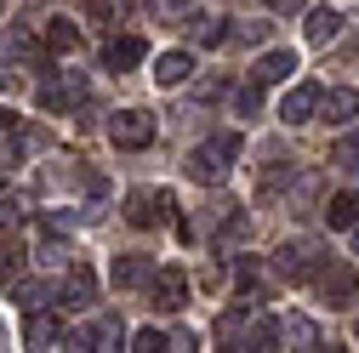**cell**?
<instances>
[{"label":"cell","instance_id":"obj_35","mask_svg":"<svg viewBox=\"0 0 359 353\" xmlns=\"http://www.w3.org/2000/svg\"><path fill=\"white\" fill-rule=\"evenodd\" d=\"M86 18H114V0H86Z\"/></svg>","mask_w":359,"mask_h":353},{"label":"cell","instance_id":"obj_16","mask_svg":"<svg viewBox=\"0 0 359 353\" xmlns=\"http://www.w3.org/2000/svg\"><path fill=\"white\" fill-rule=\"evenodd\" d=\"M12 296H18L23 314H34V307L57 302V285H52V279H18V285H12Z\"/></svg>","mask_w":359,"mask_h":353},{"label":"cell","instance_id":"obj_7","mask_svg":"<svg viewBox=\"0 0 359 353\" xmlns=\"http://www.w3.org/2000/svg\"><path fill=\"white\" fill-rule=\"evenodd\" d=\"M103 69L109 74H126V69H137L143 57H149V46H143V34H114V40H103Z\"/></svg>","mask_w":359,"mask_h":353},{"label":"cell","instance_id":"obj_39","mask_svg":"<svg viewBox=\"0 0 359 353\" xmlns=\"http://www.w3.org/2000/svg\"><path fill=\"white\" fill-rule=\"evenodd\" d=\"M0 12H6V0H0Z\"/></svg>","mask_w":359,"mask_h":353},{"label":"cell","instance_id":"obj_26","mask_svg":"<svg viewBox=\"0 0 359 353\" xmlns=\"http://www.w3.org/2000/svg\"><path fill=\"white\" fill-rule=\"evenodd\" d=\"M126 347H131V353H160V347H171V336H160V331L149 325V331H137V336H131Z\"/></svg>","mask_w":359,"mask_h":353},{"label":"cell","instance_id":"obj_4","mask_svg":"<svg viewBox=\"0 0 359 353\" xmlns=\"http://www.w3.org/2000/svg\"><path fill=\"white\" fill-rule=\"evenodd\" d=\"M320 262H325V251L313 245V240H285L280 256H274V274L297 285V279H313V268H320Z\"/></svg>","mask_w":359,"mask_h":353},{"label":"cell","instance_id":"obj_6","mask_svg":"<svg viewBox=\"0 0 359 353\" xmlns=\"http://www.w3.org/2000/svg\"><path fill=\"white\" fill-rule=\"evenodd\" d=\"M143 285H149V296H154L160 314H177V307L189 302V274H183V268H154Z\"/></svg>","mask_w":359,"mask_h":353},{"label":"cell","instance_id":"obj_25","mask_svg":"<svg viewBox=\"0 0 359 353\" xmlns=\"http://www.w3.org/2000/svg\"><path fill=\"white\" fill-rule=\"evenodd\" d=\"M257 109H262V85H257V80H245V85H234V114H245V120H251Z\"/></svg>","mask_w":359,"mask_h":353},{"label":"cell","instance_id":"obj_10","mask_svg":"<svg viewBox=\"0 0 359 353\" xmlns=\"http://www.w3.org/2000/svg\"><path fill=\"white\" fill-rule=\"evenodd\" d=\"M149 274H154V256H149V251H126V256H114V268H109V285L131 291V285H143Z\"/></svg>","mask_w":359,"mask_h":353},{"label":"cell","instance_id":"obj_33","mask_svg":"<svg viewBox=\"0 0 359 353\" xmlns=\"http://www.w3.org/2000/svg\"><path fill=\"white\" fill-rule=\"evenodd\" d=\"M268 12H280V18H297V12H308V0H268Z\"/></svg>","mask_w":359,"mask_h":353},{"label":"cell","instance_id":"obj_13","mask_svg":"<svg viewBox=\"0 0 359 353\" xmlns=\"http://www.w3.org/2000/svg\"><path fill=\"white\" fill-rule=\"evenodd\" d=\"M23 336H29V347H63V319H57V314H46V307H34Z\"/></svg>","mask_w":359,"mask_h":353},{"label":"cell","instance_id":"obj_11","mask_svg":"<svg viewBox=\"0 0 359 353\" xmlns=\"http://www.w3.org/2000/svg\"><path fill=\"white\" fill-rule=\"evenodd\" d=\"M320 120H331V125H348L353 114H359V92L353 85H337V92H320V109H313Z\"/></svg>","mask_w":359,"mask_h":353},{"label":"cell","instance_id":"obj_28","mask_svg":"<svg viewBox=\"0 0 359 353\" xmlns=\"http://www.w3.org/2000/svg\"><path fill=\"white\" fill-rule=\"evenodd\" d=\"M217 336H222V347H234V336H245V314H240V307L217 319Z\"/></svg>","mask_w":359,"mask_h":353},{"label":"cell","instance_id":"obj_34","mask_svg":"<svg viewBox=\"0 0 359 353\" xmlns=\"http://www.w3.org/2000/svg\"><path fill=\"white\" fill-rule=\"evenodd\" d=\"M240 34L251 40V46H262V40H268V23H240Z\"/></svg>","mask_w":359,"mask_h":353},{"label":"cell","instance_id":"obj_12","mask_svg":"<svg viewBox=\"0 0 359 353\" xmlns=\"http://www.w3.org/2000/svg\"><path fill=\"white\" fill-rule=\"evenodd\" d=\"M57 302L63 307H92L97 302V274L92 268H69V285H57Z\"/></svg>","mask_w":359,"mask_h":353},{"label":"cell","instance_id":"obj_38","mask_svg":"<svg viewBox=\"0 0 359 353\" xmlns=\"http://www.w3.org/2000/svg\"><path fill=\"white\" fill-rule=\"evenodd\" d=\"M353 336H359V319H353Z\"/></svg>","mask_w":359,"mask_h":353},{"label":"cell","instance_id":"obj_31","mask_svg":"<svg viewBox=\"0 0 359 353\" xmlns=\"http://www.w3.org/2000/svg\"><path fill=\"white\" fill-rule=\"evenodd\" d=\"M189 6H194V0H154V18L177 23V18H189Z\"/></svg>","mask_w":359,"mask_h":353},{"label":"cell","instance_id":"obj_21","mask_svg":"<svg viewBox=\"0 0 359 353\" xmlns=\"http://www.w3.org/2000/svg\"><path fill=\"white\" fill-rule=\"evenodd\" d=\"M86 336H92V347H126V325H120L114 314L92 319V325H86Z\"/></svg>","mask_w":359,"mask_h":353},{"label":"cell","instance_id":"obj_22","mask_svg":"<svg viewBox=\"0 0 359 353\" xmlns=\"http://www.w3.org/2000/svg\"><path fill=\"white\" fill-rule=\"evenodd\" d=\"M46 46H52V52H63V57H69V52H80V29L57 18V23L46 29Z\"/></svg>","mask_w":359,"mask_h":353},{"label":"cell","instance_id":"obj_30","mask_svg":"<svg viewBox=\"0 0 359 353\" xmlns=\"http://www.w3.org/2000/svg\"><path fill=\"white\" fill-rule=\"evenodd\" d=\"M337 165H359V131H348V137H337Z\"/></svg>","mask_w":359,"mask_h":353},{"label":"cell","instance_id":"obj_1","mask_svg":"<svg viewBox=\"0 0 359 353\" xmlns=\"http://www.w3.org/2000/svg\"><path fill=\"white\" fill-rule=\"evenodd\" d=\"M234 154H240V137H211V143H194L183 171L194 176V183L217 188V183H229V171H234Z\"/></svg>","mask_w":359,"mask_h":353},{"label":"cell","instance_id":"obj_14","mask_svg":"<svg viewBox=\"0 0 359 353\" xmlns=\"http://www.w3.org/2000/svg\"><path fill=\"white\" fill-rule=\"evenodd\" d=\"M342 23H348V18H342L337 6H313V12H308V40H313V46H331V40L342 34Z\"/></svg>","mask_w":359,"mask_h":353},{"label":"cell","instance_id":"obj_15","mask_svg":"<svg viewBox=\"0 0 359 353\" xmlns=\"http://www.w3.org/2000/svg\"><path fill=\"white\" fill-rule=\"evenodd\" d=\"M291 74H297V52H268V57L251 69L257 85H280V80H291Z\"/></svg>","mask_w":359,"mask_h":353},{"label":"cell","instance_id":"obj_2","mask_svg":"<svg viewBox=\"0 0 359 353\" xmlns=\"http://www.w3.org/2000/svg\"><path fill=\"white\" fill-rule=\"evenodd\" d=\"M313 285H320L325 307H348L353 291H359V274H353V262H320V268H313Z\"/></svg>","mask_w":359,"mask_h":353},{"label":"cell","instance_id":"obj_5","mask_svg":"<svg viewBox=\"0 0 359 353\" xmlns=\"http://www.w3.org/2000/svg\"><path fill=\"white\" fill-rule=\"evenodd\" d=\"M165 216H171V194L165 188H131L126 194V223L131 228H154Z\"/></svg>","mask_w":359,"mask_h":353},{"label":"cell","instance_id":"obj_20","mask_svg":"<svg viewBox=\"0 0 359 353\" xmlns=\"http://www.w3.org/2000/svg\"><path fill=\"white\" fill-rule=\"evenodd\" d=\"M325 194V176L320 171H297V183H291V211H308V200H320Z\"/></svg>","mask_w":359,"mask_h":353},{"label":"cell","instance_id":"obj_29","mask_svg":"<svg viewBox=\"0 0 359 353\" xmlns=\"http://www.w3.org/2000/svg\"><path fill=\"white\" fill-rule=\"evenodd\" d=\"M34 256L46 262V268H63V262H69V245H57V234H46V245H40Z\"/></svg>","mask_w":359,"mask_h":353},{"label":"cell","instance_id":"obj_3","mask_svg":"<svg viewBox=\"0 0 359 353\" xmlns=\"http://www.w3.org/2000/svg\"><path fill=\"white\" fill-rule=\"evenodd\" d=\"M109 143H114V148H149V143H154V114H143V109H114V114H109Z\"/></svg>","mask_w":359,"mask_h":353},{"label":"cell","instance_id":"obj_17","mask_svg":"<svg viewBox=\"0 0 359 353\" xmlns=\"http://www.w3.org/2000/svg\"><path fill=\"white\" fill-rule=\"evenodd\" d=\"M189 69H194L189 52H160V57H154V85H183Z\"/></svg>","mask_w":359,"mask_h":353},{"label":"cell","instance_id":"obj_19","mask_svg":"<svg viewBox=\"0 0 359 353\" xmlns=\"http://www.w3.org/2000/svg\"><path fill=\"white\" fill-rule=\"evenodd\" d=\"M325 223H331L337 234H348V228L359 223V194H331V200H325Z\"/></svg>","mask_w":359,"mask_h":353},{"label":"cell","instance_id":"obj_32","mask_svg":"<svg viewBox=\"0 0 359 353\" xmlns=\"http://www.w3.org/2000/svg\"><path fill=\"white\" fill-rule=\"evenodd\" d=\"M18 216H23V200H12V194H0V228H6V223H18Z\"/></svg>","mask_w":359,"mask_h":353},{"label":"cell","instance_id":"obj_37","mask_svg":"<svg viewBox=\"0 0 359 353\" xmlns=\"http://www.w3.org/2000/svg\"><path fill=\"white\" fill-rule=\"evenodd\" d=\"M348 240H353V251H359V223H353V228H348Z\"/></svg>","mask_w":359,"mask_h":353},{"label":"cell","instance_id":"obj_27","mask_svg":"<svg viewBox=\"0 0 359 353\" xmlns=\"http://www.w3.org/2000/svg\"><path fill=\"white\" fill-rule=\"evenodd\" d=\"M194 40H200V46H222V40H229V23H222V18H211V23H194Z\"/></svg>","mask_w":359,"mask_h":353},{"label":"cell","instance_id":"obj_24","mask_svg":"<svg viewBox=\"0 0 359 353\" xmlns=\"http://www.w3.org/2000/svg\"><path fill=\"white\" fill-rule=\"evenodd\" d=\"M245 336H251L245 347H257V353H268V347H280V319H257V325H251Z\"/></svg>","mask_w":359,"mask_h":353},{"label":"cell","instance_id":"obj_9","mask_svg":"<svg viewBox=\"0 0 359 353\" xmlns=\"http://www.w3.org/2000/svg\"><path fill=\"white\" fill-rule=\"evenodd\" d=\"M313 109H320V85H313V80H297L291 92H285V103H280V120H285V125H302V120H313Z\"/></svg>","mask_w":359,"mask_h":353},{"label":"cell","instance_id":"obj_8","mask_svg":"<svg viewBox=\"0 0 359 353\" xmlns=\"http://www.w3.org/2000/svg\"><path fill=\"white\" fill-rule=\"evenodd\" d=\"M80 103H86V80L80 74H63V80L40 85V109L46 114H63V109H80Z\"/></svg>","mask_w":359,"mask_h":353},{"label":"cell","instance_id":"obj_36","mask_svg":"<svg viewBox=\"0 0 359 353\" xmlns=\"http://www.w3.org/2000/svg\"><path fill=\"white\" fill-rule=\"evenodd\" d=\"M6 125H18V114H12V109H0V131H6Z\"/></svg>","mask_w":359,"mask_h":353},{"label":"cell","instance_id":"obj_18","mask_svg":"<svg viewBox=\"0 0 359 353\" xmlns=\"http://www.w3.org/2000/svg\"><path fill=\"white\" fill-rule=\"evenodd\" d=\"M280 336H285L291 347H325V342H320V325H313L308 314H285V319H280Z\"/></svg>","mask_w":359,"mask_h":353},{"label":"cell","instance_id":"obj_23","mask_svg":"<svg viewBox=\"0 0 359 353\" xmlns=\"http://www.w3.org/2000/svg\"><path fill=\"white\" fill-rule=\"evenodd\" d=\"M29 143H34V137H18V125H6V137H0V171H12Z\"/></svg>","mask_w":359,"mask_h":353}]
</instances>
